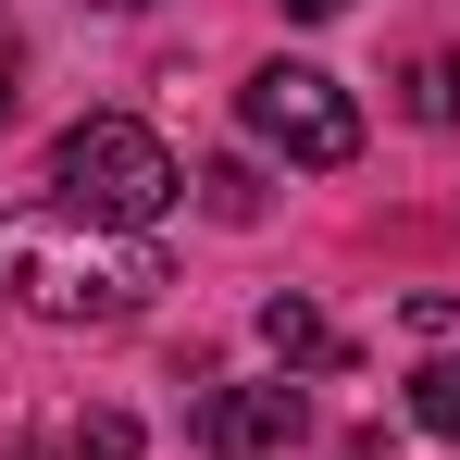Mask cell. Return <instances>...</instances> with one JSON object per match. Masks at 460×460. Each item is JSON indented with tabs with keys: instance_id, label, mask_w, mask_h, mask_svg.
Here are the masks:
<instances>
[{
	"instance_id": "6da1fadb",
	"label": "cell",
	"mask_w": 460,
	"mask_h": 460,
	"mask_svg": "<svg viewBox=\"0 0 460 460\" xmlns=\"http://www.w3.org/2000/svg\"><path fill=\"white\" fill-rule=\"evenodd\" d=\"M162 287V249L125 225H75L63 199H38V212H0V299L38 311V323H125V311H150Z\"/></svg>"
},
{
	"instance_id": "7a4b0ae2",
	"label": "cell",
	"mask_w": 460,
	"mask_h": 460,
	"mask_svg": "<svg viewBox=\"0 0 460 460\" xmlns=\"http://www.w3.org/2000/svg\"><path fill=\"white\" fill-rule=\"evenodd\" d=\"M174 187H187L174 150H162L150 125H125V112H87V125L50 137V199H63L75 225H125V236H137V225L174 212Z\"/></svg>"
},
{
	"instance_id": "3957f363",
	"label": "cell",
	"mask_w": 460,
	"mask_h": 460,
	"mask_svg": "<svg viewBox=\"0 0 460 460\" xmlns=\"http://www.w3.org/2000/svg\"><path fill=\"white\" fill-rule=\"evenodd\" d=\"M236 112H249L261 150L311 162V174H336V162L361 150V112H349V87L323 75V63H261V75L236 87Z\"/></svg>"
},
{
	"instance_id": "277c9868",
	"label": "cell",
	"mask_w": 460,
	"mask_h": 460,
	"mask_svg": "<svg viewBox=\"0 0 460 460\" xmlns=\"http://www.w3.org/2000/svg\"><path fill=\"white\" fill-rule=\"evenodd\" d=\"M299 385H225V398H212V411H199V436H212V448L225 460H261V448H299Z\"/></svg>"
},
{
	"instance_id": "5b68a950",
	"label": "cell",
	"mask_w": 460,
	"mask_h": 460,
	"mask_svg": "<svg viewBox=\"0 0 460 460\" xmlns=\"http://www.w3.org/2000/svg\"><path fill=\"white\" fill-rule=\"evenodd\" d=\"M261 336H274L287 361H349V336H336L311 299H261Z\"/></svg>"
},
{
	"instance_id": "8992f818",
	"label": "cell",
	"mask_w": 460,
	"mask_h": 460,
	"mask_svg": "<svg viewBox=\"0 0 460 460\" xmlns=\"http://www.w3.org/2000/svg\"><path fill=\"white\" fill-rule=\"evenodd\" d=\"M63 460H137V411H75L63 423Z\"/></svg>"
},
{
	"instance_id": "52a82bcc",
	"label": "cell",
	"mask_w": 460,
	"mask_h": 460,
	"mask_svg": "<svg viewBox=\"0 0 460 460\" xmlns=\"http://www.w3.org/2000/svg\"><path fill=\"white\" fill-rule=\"evenodd\" d=\"M411 423L423 436H460V361H423L411 374Z\"/></svg>"
},
{
	"instance_id": "ba28073f",
	"label": "cell",
	"mask_w": 460,
	"mask_h": 460,
	"mask_svg": "<svg viewBox=\"0 0 460 460\" xmlns=\"http://www.w3.org/2000/svg\"><path fill=\"white\" fill-rule=\"evenodd\" d=\"M448 112H460V63L423 50V63H411V125H448Z\"/></svg>"
},
{
	"instance_id": "9c48e42d",
	"label": "cell",
	"mask_w": 460,
	"mask_h": 460,
	"mask_svg": "<svg viewBox=\"0 0 460 460\" xmlns=\"http://www.w3.org/2000/svg\"><path fill=\"white\" fill-rule=\"evenodd\" d=\"M199 187H212V212H225V225H249V212H261V187H249V162H212Z\"/></svg>"
},
{
	"instance_id": "30bf717a",
	"label": "cell",
	"mask_w": 460,
	"mask_h": 460,
	"mask_svg": "<svg viewBox=\"0 0 460 460\" xmlns=\"http://www.w3.org/2000/svg\"><path fill=\"white\" fill-rule=\"evenodd\" d=\"M287 13H299V25H323V13H349V0H287Z\"/></svg>"
},
{
	"instance_id": "8fae6325",
	"label": "cell",
	"mask_w": 460,
	"mask_h": 460,
	"mask_svg": "<svg viewBox=\"0 0 460 460\" xmlns=\"http://www.w3.org/2000/svg\"><path fill=\"white\" fill-rule=\"evenodd\" d=\"M0 112H13V63H0Z\"/></svg>"
},
{
	"instance_id": "7c38bea8",
	"label": "cell",
	"mask_w": 460,
	"mask_h": 460,
	"mask_svg": "<svg viewBox=\"0 0 460 460\" xmlns=\"http://www.w3.org/2000/svg\"><path fill=\"white\" fill-rule=\"evenodd\" d=\"M112 13H137V0H112Z\"/></svg>"
}]
</instances>
